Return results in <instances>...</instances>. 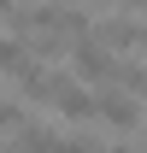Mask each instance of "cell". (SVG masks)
Wrapping results in <instances>:
<instances>
[{
	"mask_svg": "<svg viewBox=\"0 0 147 153\" xmlns=\"http://www.w3.org/2000/svg\"><path fill=\"white\" fill-rule=\"evenodd\" d=\"M24 124H30V112L18 100H0V130H24Z\"/></svg>",
	"mask_w": 147,
	"mask_h": 153,
	"instance_id": "8992f818",
	"label": "cell"
},
{
	"mask_svg": "<svg viewBox=\"0 0 147 153\" xmlns=\"http://www.w3.org/2000/svg\"><path fill=\"white\" fill-rule=\"evenodd\" d=\"M76 141H82V153H124V147H94L88 135H76Z\"/></svg>",
	"mask_w": 147,
	"mask_h": 153,
	"instance_id": "52a82bcc",
	"label": "cell"
},
{
	"mask_svg": "<svg viewBox=\"0 0 147 153\" xmlns=\"http://www.w3.org/2000/svg\"><path fill=\"white\" fill-rule=\"evenodd\" d=\"M135 47H141V53H147V30H141V36H135Z\"/></svg>",
	"mask_w": 147,
	"mask_h": 153,
	"instance_id": "ba28073f",
	"label": "cell"
},
{
	"mask_svg": "<svg viewBox=\"0 0 147 153\" xmlns=\"http://www.w3.org/2000/svg\"><path fill=\"white\" fill-rule=\"evenodd\" d=\"M94 118H106L112 130H135V124H141V112H135L129 94H100L94 100Z\"/></svg>",
	"mask_w": 147,
	"mask_h": 153,
	"instance_id": "7a4b0ae2",
	"label": "cell"
},
{
	"mask_svg": "<svg viewBox=\"0 0 147 153\" xmlns=\"http://www.w3.org/2000/svg\"><path fill=\"white\" fill-rule=\"evenodd\" d=\"M71 65H76V76H82V82H112V65H118V59L106 53V47H100V41H71Z\"/></svg>",
	"mask_w": 147,
	"mask_h": 153,
	"instance_id": "6da1fadb",
	"label": "cell"
},
{
	"mask_svg": "<svg viewBox=\"0 0 147 153\" xmlns=\"http://www.w3.org/2000/svg\"><path fill=\"white\" fill-rule=\"evenodd\" d=\"M112 82H118V88H129V94H141V100H147V71H141V65H124V59H118V65H112Z\"/></svg>",
	"mask_w": 147,
	"mask_h": 153,
	"instance_id": "5b68a950",
	"label": "cell"
},
{
	"mask_svg": "<svg viewBox=\"0 0 147 153\" xmlns=\"http://www.w3.org/2000/svg\"><path fill=\"white\" fill-rule=\"evenodd\" d=\"M0 71H6V76H18V82H30V76H36V59L24 53L12 36H0Z\"/></svg>",
	"mask_w": 147,
	"mask_h": 153,
	"instance_id": "277c9868",
	"label": "cell"
},
{
	"mask_svg": "<svg viewBox=\"0 0 147 153\" xmlns=\"http://www.w3.org/2000/svg\"><path fill=\"white\" fill-rule=\"evenodd\" d=\"M24 153H82V141H65L59 130H41V124H24Z\"/></svg>",
	"mask_w": 147,
	"mask_h": 153,
	"instance_id": "3957f363",
	"label": "cell"
},
{
	"mask_svg": "<svg viewBox=\"0 0 147 153\" xmlns=\"http://www.w3.org/2000/svg\"><path fill=\"white\" fill-rule=\"evenodd\" d=\"M129 6H135V0H129Z\"/></svg>",
	"mask_w": 147,
	"mask_h": 153,
	"instance_id": "9c48e42d",
	"label": "cell"
},
{
	"mask_svg": "<svg viewBox=\"0 0 147 153\" xmlns=\"http://www.w3.org/2000/svg\"><path fill=\"white\" fill-rule=\"evenodd\" d=\"M141 153H147V147H141Z\"/></svg>",
	"mask_w": 147,
	"mask_h": 153,
	"instance_id": "30bf717a",
	"label": "cell"
}]
</instances>
